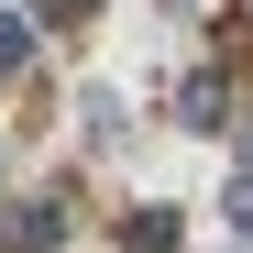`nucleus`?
Segmentation results:
<instances>
[{"label": "nucleus", "instance_id": "5", "mask_svg": "<svg viewBox=\"0 0 253 253\" xmlns=\"http://www.w3.org/2000/svg\"><path fill=\"white\" fill-rule=\"evenodd\" d=\"M220 209H231V231L253 242V176H231V198H220Z\"/></svg>", "mask_w": 253, "mask_h": 253}, {"label": "nucleus", "instance_id": "3", "mask_svg": "<svg viewBox=\"0 0 253 253\" xmlns=\"http://www.w3.org/2000/svg\"><path fill=\"white\" fill-rule=\"evenodd\" d=\"M22 55H33V22H11V11H0V77H11Z\"/></svg>", "mask_w": 253, "mask_h": 253}, {"label": "nucleus", "instance_id": "4", "mask_svg": "<svg viewBox=\"0 0 253 253\" xmlns=\"http://www.w3.org/2000/svg\"><path fill=\"white\" fill-rule=\"evenodd\" d=\"M88 11H99V0H44V33H77Z\"/></svg>", "mask_w": 253, "mask_h": 253}, {"label": "nucleus", "instance_id": "2", "mask_svg": "<svg viewBox=\"0 0 253 253\" xmlns=\"http://www.w3.org/2000/svg\"><path fill=\"white\" fill-rule=\"evenodd\" d=\"M176 110H187V132H220V121H231V88H220V77H187Z\"/></svg>", "mask_w": 253, "mask_h": 253}, {"label": "nucleus", "instance_id": "1", "mask_svg": "<svg viewBox=\"0 0 253 253\" xmlns=\"http://www.w3.org/2000/svg\"><path fill=\"white\" fill-rule=\"evenodd\" d=\"M121 253H176V209H121Z\"/></svg>", "mask_w": 253, "mask_h": 253}]
</instances>
